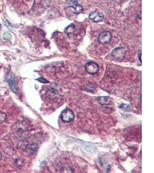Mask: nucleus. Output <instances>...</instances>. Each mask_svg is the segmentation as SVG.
<instances>
[{"instance_id":"f257e3e1","label":"nucleus","mask_w":154,"mask_h":173,"mask_svg":"<svg viewBox=\"0 0 154 173\" xmlns=\"http://www.w3.org/2000/svg\"><path fill=\"white\" fill-rule=\"evenodd\" d=\"M67 6L73 8V13L75 14H81L83 12V7L74 0H69L66 2Z\"/></svg>"},{"instance_id":"f03ea898","label":"nucleus","mask_w":154,"mask_h":173,"mask_svg":"<svg viewBox=\"0 0 154 173\" xmlns=\"http://www.w3.org/2000/svg\"><path fill=\"white\" fill-rule=\"evenodd\" d=\"M74 114L73 111L69 109L64 110L61 114V118L64 122H70L74 120Z\"/></svg>"},{"instance_id":"7ed1b4c3","label":"nucleus","mask_w":154,"mask_h":173,"mask_svg":"<svg viewBox=\"0 0 154 173\" xmlns=\"http://www.w3.org/2000/svg\"><path fill=\"white\" fill-rule=\"evenodd\" d=\"M85 69L88 73L91 75H95L97 74L99 72V67L98 65L94 62L89 61L85 64Z\"/></svg>"},{"instance_id":"20e7f679","label":"nucleus","mask_w":154,"mask_h":173,"mask_svg":"<svg viewBox=\"0 0 154 173\" xmlns=\"http://www.w3.org/2000/svg\"><path fill=\"white\" fill-rule=\"evenodd\" d=\"M112 35L110 31H103L99 35L98 37V42L102 45H105L109 43L112 39Z\"/></svg>"},{"instance_id":"39448f33","label":"nucleus","mask_w":154,"mask_h":173,"mask_svg":"<svg viewBox=\"0 0 154 173\" xmlns=\"http://www.w3.org/2000/svg\"><path fill=\"white\" fill-rule=\"evenodd\" d=\"M89 19L94 23H99L103 20L104 15L98 11H92L89 14Z\"/></svg>"},{"instance_id":"423d86ee","label":"nucleus","mask_w":154,"mask_h":173,"mask_svg":"<svg viewBox=\"0 0 154 173\" xmlns=\"http://www.w3.org/2000/svg\"><path fill=\"white\" fill-rule=\"evenodd\" d=\"M126 54V51L124 48L118 47L112 50V55L114 58L117 60H121L124 58Z\"/></svg>"},{"instance_id":"0eeeda50","label":"nucleus","mask_w":154,"mask_h":173,"mask_svg":"<svg viewBox=\"0 0 154 173\" xmlns=\"http://www.w3.org/2000/svg\"><path fill=\"white\" fill-rule=\"evenodd\" d=\"M98 103L101 105H107L111 102V99L109 96H99L97 98Z\"/></svg>"},{"instance_id":"6e6552de","label":"nucleus","mask_w":154,"mask_h":173,"mask_svg":"<svg viewBox=\"0 0 154 173\" xmlns=\"http://www.w3.org/2000/svg\"><path fill=\"white\" fill-rule=\"evenodd\" d=\"M75 26L73 24H71L65 29V32L69 37L72 36L75 32Z\"/></svg>"},{"instance_id":"1a4fd4ad","label":"nucleus","mask_w":154,"mask_h":173,"mask_svg":"<svg viewBox=\"0 0 154 173\" xmlns=\"http://www.w3.org/2000/svg\"><path fill=\"white\" fill-rule=\"evenodd\" d=\"M6 114L3 112L0 111V123L4 122L6 120Z\"/></svg>"},{"instance_id":"9d476101","label":"nucleus","mask_w":154,"mask_h":173,"mask_svg":"<svg viewBox=\"0 0 154 173\" xmlns=\"http://www.w3.org/2000/svg\"><path fill=\"white\" fill-rule=\"evenodd\" d=\"M11 35L9 32H6L3 35V39L5 40H9L11 39Z\"/></svg>"},{"instance_id":"9b49d317","label":"nucleus","mask_w":154,"mask_h":173,"mask_svg":"<svg viewBox=\"0 0 154 173\" xmlns=\"http://www.w3.org/2000/svg\"><path fill=\"white\" fill-rule=\"evenodd\" d=\"M37 80L38 81H39V82L41 83H44V84L49 83V81H48V80H47L46 79H44V78H39V79H37Z\"/></svg>"},{"instance_id":"f8f14e48","label":"nucleus","mask_w":154,"mask_h":173,"mask_svg":"<svg viewBox=\"0 0 154 173\" xmlns=\"http://www.w3.org/2000/svg\"><path fill=\"white\" fill-rule=\"evenodd\" d=\"M1 158H2V155H1V153L0 152V160L1 159Z\"/></svg>"},{"instance_id":"ddd939ff","label":"nucleus","mask_w":154,"mask_h":173,"mask_svg":"<svg viewBox=\"0 0 154 173\" xmlns=\"http://www.w3.org/2000/svg\"><path fill=\"white\" fill-rule=\"evenodd\" d=\"M1 24H0V30H1Z\"/></svg>"}]
</instances>
